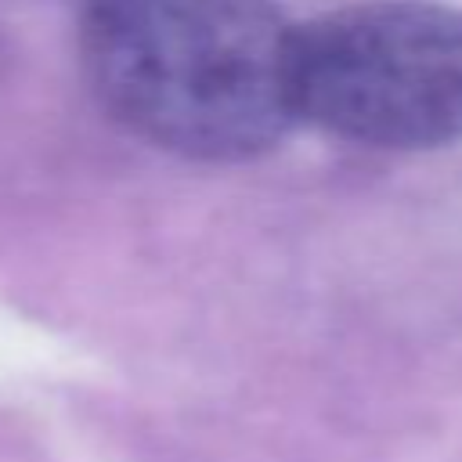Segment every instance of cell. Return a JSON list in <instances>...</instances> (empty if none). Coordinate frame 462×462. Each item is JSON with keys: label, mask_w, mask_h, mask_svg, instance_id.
I'll return each instance as SVG.
<instances>
[{"label": "cell", "mask_w": 462, "mask_h": 462, "mask_svg": "<svg viewBox=\"0 0 462 462\" xmlns=\"http://www.w3.org/2000/svg\"><path fill=\"white\" fill-rule=\"evenodd\" d=\"M79 54L108 116L184 159H256L300 119L296 25L271 0H90Z\"/></svg>", "instance_id": "1"}, {"label": "cell", "mask_w": 462, "mask_h": 462, "mask_svg": "<svg viewBox=\"0 0 462 462\" xmlns=\"http://www.w3.org/2000/svg\"><path fill=\"white\" fill-rule=\"evenodd\" d=\"M296 112L332 137L426 152L462 141V7L361 0L296 25Z\"/></svg>", "instance_id": "2"}]
</instances>
